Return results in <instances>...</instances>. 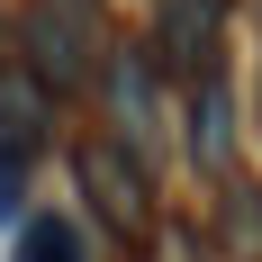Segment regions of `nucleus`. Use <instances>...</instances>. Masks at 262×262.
Returning <instances> with one entry per match:
<instances>
[{
  "label": "nucleus",
  "instance_id": "4",
  "mask_svg": "<svg viewBox=\"0 0 262 262\" xmlns=\"http://www.w3.org/2000/svg\"><path fill=\"white\" fill-rule=\"evenodd\" d=\"M36 136H46V81L27 73V63H0V145L27 154Z\"/></svg>",
  "mask_w": 262,
  "mask_h": 262
},
{
  "label": "nucleus",
  "instance_id": "3",
  "mask_svg": "<svg viewBox=\"0 0 262 262\" xmlns=\"http://www.w3.org/2000/svg\"><path fill=\"white\" fill-rule=\"evenodd\" d=\"M208 36H217V0H163V18H154V46H163V63H199L208 73Z\"/></svg>",
  "mask_w": 262,
  "mask_h": 262
},
{
  "label": "nucleus",
  "instance_id": "6",
  "mask_svg": "<svg viewBox=\"0 0 262 262\" xmlns=\"http://www.w3.org/2000/svg\"><path fill=\"white\" fill-rule=\"evenodd\" d=\"M190 118H199V136H190V145H199V163H226V100H217V81H208V73H199Z\"/></svg>",
  "mask_w": 262,
  "mask_h": 262
},
{
  "label": "nucleus",
  "instance_id": "5",
  "mask_svg": "<svg viewBox=\"0 0 262 262\" xmlns=\"http://www.w3.org/2000/svg\"><path fill=\"white\" fill-rule=\"evenodd\" d=\"M18 262H81V235L63 217H27L18 226Z\"/></svg>",
  "mask_w": 262,
  "mask_h": 262
},
{
  "label": "nucleus",
  "instance_id": "1",
  "mask_svg": "<svg viewBox=\"0 0 262 262\" xmlns=\"http://www.w3.org/2000/svg\"><path fill=\"white\" fill-rule=\"evenodd\" d=\"M18 54H27V73L46 81V91H81V81L100 73V9L91 0H27Z\"/></svg>",
  "mask_w": 262,
  "mask_h": 262
},
{
  "label": "nucleus",
  "instance_id": "2",
  "mask_svg": "<svg viewBox=\"0 0 262 262\" xmlns=\"http://www.w3.org/2000/svg\"><path fill=\"white\" fill-rule=\"evenodd\" d=\"M73 172H81L91 208H100L118 235H145V217H154L145 199H154V190H145V172L127 163V145H81V154H73Z\"/></svg>",
  "mask_w": 262,
  "mask_h": 262
}]
</instances>
